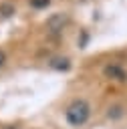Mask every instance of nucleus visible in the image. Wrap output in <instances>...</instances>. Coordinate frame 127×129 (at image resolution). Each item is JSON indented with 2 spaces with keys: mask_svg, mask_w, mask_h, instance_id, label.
<instances>
[{
  "mask_svg": "<svg viewBox=\"0 0 127 129\" xmlns=\"http://www.w3.org/2000/svg\"><path fill=\"white\" fill-rule=\"evenodd\" d=\"M93 115V107L91 103L85 99V97H75L73 101H69V105L65 107L62 111V117H65V123L73 129H81L89 123Z\"/></svg>",
  "mask_w": 127,
  "mask_h": 129,
  "instance_id": "nucleus-1",
  "label": "nucleus"
},
{
  "mask_svg": "<svg viewBox=\"0 0 127 129\" xmlns=\"http://www.w3.org/2000/svg\"><path fill=\"white\" fill-rule=\"evenodd\" d=\"M71 22V14L69 12H52L46 20H44V30L48 34H60Z\"/></svg>",
  "mask_w": 127,
  "mask_h": 129,
  "instance_id": "nucleus-2",
  "label": "nucleus"
},
{
  "mask_svg": "<svg viewBox=\"0 0 127 129\" xmlns=\"http://www.w3.org/2000/svg\"><path fill=\"white\" fill-rule=\"evenodd\" d=\"M101 73H103L105 79H109V81H113V83H127V69H125L121 62L111 60V62H107V64L103 67Z\"/></svg>",
  "mask_w": 127,
  "mask_h": 129,
  "instance_id": "nucleus-3",
  "label": "nucleus"
},
{
  "mask_svg": "<svg viewBox=\"0 0 127 129\" xmlns=\"http://www.w3.org/2000/svg\"><path fill=\"white\" fill-rule=\"evenodd\" d=\"M127 115V107L123 103H111L107 109H105V119L111 121V123H117V121H123Z\"/></svg>",
  "mask_w": 127,
  "mask_h": 129,
  "instance_id": "nucleus-4",
  "label": "nucleus"
},
{
  "mask_svg": "<svg viewBox=\"0 0 127 129\" xmlns=\"http://www.w3.org/2000/svg\"><path fill=\"white\" fill-rule=\"evenodd\" d=\"M48 69H52V71H58V73H67V71H71V67H73V60L69 58V56H62V54H56V56H52V58H48Z\"/></svg>",
  "mask_w": 127,
  "mask_h": 129,
  "instance_id": "nucleus-5",
  "label": "nucleus"
},
{
  "mask_svg": "<svg viewBox=\"0 0 127 129\" xmlns=\"http://www.w3.org/2000/svg\"><path fill=\"white\" fill-rule=\"evenodd\" d=\"M16 14V4L10 0H2L0 2V18H12Z\"/></svg>",
  "mask_w": 127,
  "mask_h": 129,
  "instance_id": "nucleus-6",
  "label": "nucleus"
},
{
  "mask_svg": "<svg viewBox=\"0 0 127 129\" xmlns=\"http://www.w3.org/2000/svg\"><path fill=\"white\" fill-rule=\"evenodd\" d=\"M52 4V0H28V6L32 10H46Z\"/></svg>",
  "mask_w": 127,
  "mask_h": 129,
  "instance_id": "nucleus-7",
  "label": "nucleus"
},
{
  "mask_svg": "<svg viewBox=\"0 0 127 129\" xmlns=\"http://www.w3.org/2000/svg\"><path fill=\"white\" fill-rule=\"evenodd\" d=\"M6 64H8V52H6V50L0 46V71H2Z\"/></svg>",
  "mask_w": 127,
  "mask_h": 129,
  "instance_id": "nucleus-8",
  "label": "nucleus"
},
{
  "mask_svg": "<svg viewBox=\"0 0 127 129\" xmlns=\"http://www.w3.org/2000/svg\"><path fill=\"white\" fill-rule=\"evenodd\" d=\"M0 129H22L18 123H0Z\"/></svg>",
  "mask_w": 127,
  "mask_h": 129,
  "instance_id": "nucleus-9",
  "label": "nucleus"
}]
</instances>
